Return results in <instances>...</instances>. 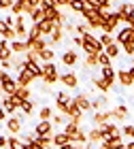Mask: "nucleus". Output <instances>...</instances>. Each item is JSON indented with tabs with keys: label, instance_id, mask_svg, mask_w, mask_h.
<instances>
[{
	"label": "nucleus",
	"instance_id": "44",
	"mask_svg": "<svg viewBox=\"0 0 134 149\" xmlns=\"http://www.w3.org/2000/svg\"><path fill=\"white\" fill-rule=\"evenodd\" d=\"M58 149H77V145H72V143H68V145H62V147H58Z\"/></svg>",
	"mask_w": 134,
	"mask_h": 149
},
{
	"label": "nucleus",
	"instance_id": "14",
	"mask_svg": "<svg viewBox=\"0 0 134 149\" xmlns=\"http://www.w3.org/2000/svg\"><path fill=\"white\" fill-rule=\"evenodd\" d=\"M77 60H79V56H77V51H72V49H68V51L62 53V62H64V66H75Z\"/></svg>",
	"mask_w": 134,
	"mask_h": 149
},
{
	"label": "nucleus",
	"instance_id": "2",
	"mask_svg": "<svg viewBox=\"0 0 134 149\" xmlns=\"http://www.w3.org/2000/svg\"><path fill=\"white\" fill-rule=\"evenodd\" d=\"M43 79H45V83H47V85H51V83H56V81H60L58 68H56V64H53V62L43 64Z\"/></svg>",
	"mask_w": 134,
	"mask_h": 149
},
{
	"label": "nucleus",
	"instance_id": "18",
	"mask_svg": "<svg viewBox=\"0 0 134 149\" xmlns=\"http://www.w3.org/2000/svg\"><path fill=\"white\" fill-rule=\"evenodd\" d=\"M128 107L126 104H119V107H115V109H113V119H117V121H124L126 117H128Z\"/></svg>",
	"mask_w": 134,
	"mask_h": 149
},
{
	"label": "nucleus",
	"instance_id": "38",
	"mask_svg": "<svg viewBox=\"0 0 134 149\" xmlns=\"http://www.w3.org/2000/svg\"><path fill=\"white\" fill-rule=\"evenodd\" d=\"M2 22H4V24H6V26H9V28H13V30H15V19H13V17H11V15H6V17H4V19H2Z\"/></svg>",
	"mask_w": 134,
	"mask_h": 149
},
{
	"label": "nucleus",
	"instance_id": "15",
	"mask_svg": "<svg viewBox=\"0 0 134 149\" xmlns=\"http://www.w3.org/2000/svg\"><path fill=\"white\" fill-rule=\"evenodd\" d=\"M117 81H119V83H122L124 87H130V85H134L132 77L128 74V70H124V68H119V70H117Z\"/></svg>",
	"mask_w": 134,
	"mask_h": 149
},
{
	"label": "nucleus",
	"instance_id": "48",
	"mask_svg": "<svg viewBox=\"0 0 134 149\" xmlns=\"http://www.w3.org/2000/svg\"><path fill=\"white\" fill-rule=\"evenodd\" d=\"M128 74H130V77H132V81H134V68H130V70H128Z\"/></svg>",
	"mask_w": 134,
	"mask_h": 149
},
{
	"label": "nucleus",
	"instance_id": "31",
	"mask_svg": "<svg viewBox=\"0 0 134 149\" xmlns=\"http://www.w3.org/2000/svg\"><path fill=\"white\" fill-rule=\"evenodd\" d=\"M51 124H53V128H58V126H66V124H68V121H66V115H62V113H60V115H53V117H51Z\"/></svg>",
	"mask_w": 134,
	"mask_h": 149
},
{
	"label": "nucleus",
	"instance_id": "34",
	"mask_svg": "<svg viewBox=\"0 0 134 149\" xmlns=\"http://www.w3.org/2000/svg\"><path fill=\"white\" fill-rule=\"evenodd\" d=\"M98 64H100V66H111V58L106 56L104 51H102V53H98Z\"/></svg>",
	"mask_w": 134,
	"mask_h": 149
},
{
	"label": "nucleus",
	"instance_id": "42",
	"mask_svg": "<svg viewBox=\"0 0 134 149\" xmlns=\"http://www.w3.org/2000/svg\"><path fill=\"white\" fill-rule=\"evenodd\" d=\"M72 43H75L77 47H81V45H83V38H81V36H75V38H72Z\"/></svg>",
	"mask_w": 134,
	"mask_h": 149
},
{
	"label": "nucleus",
	"instance_id": "9",
	"mask_svg": "<svg viewBox=\"0 0 134 149\" xmlns=\"http://www.w3.org/2000/svg\"><path fill=\"white\" fill-rule=\"evenodd\" d=\"M60 81L64 83V87H70V90H75V87L79 85V77L75 72H64V74H60Z\"/></svg>",
	"mask_w": 134,
	"mask_h": 149
},
{
	"label": "nucleus",
	"instance_id": "17",
	"mask_svg": "<svg viewBox=\"0 0 134 149\" xmlns=\"http://www.w3.org/2000/svg\"><path fill=\"white\" fill-rule=\"evenodd\" d=\"M94 85H96L100 92H104V94H106V92H109L111 87H113V81H109V79H102V77H96V79H94Z\"/></svg>",
	"mask_w": 134,
	"mask_h": 149
},
{
	"label": "nucleus",
	"instance_id": "33",
	"mask_svg": "<svg viewBox=\"0 0 134 149\" xmlns=\"http://www.w3.org/2000/svg\"><path fill=\"white\" fill-rule=\"evenodd\" d=\"M122 136L134 141V126H124V128H122Z\"/></svg>",
	"mask_w": 134,
	"mask_h": 149
},
{
	"label": "nucleus",
	"instance_id": "19",
	"mask_svg": "<svg viewBox=\"0 0 134 149\" xmlns=\"http://www.w3.org/2000/svg\"><path fill=\"white\" fill-rule=\"evenodd\" d=\"M51 117H53L51 107L49 104H43L41 109H38V119H41V121H51Z\"/></svg>",
	"mask_w": 134,
	"mask_h": 149
},
{
	"label": "nucleus",
	"instance_id": "45",
	"mask_svg": "<svg viewBox=\"0 0 134 149\" xmlns=\"http://www.w3.org/2000/svg\"><path fill=\"white\" fill-rule=\"evenodd\" d=\"M30 2H32V4H34V6H36V9H38V6H41V4H43V0H30Z\"/></svg>",
	"mask_w": 134,
	"mask_h": 149
},
{
	"label": "nucleus",
	"instance_id": "28",
	"mask_svg": "<svg viewBox=\"0 0 134 149\" xmlns=\"http://www.w3.org/2000/svg\"><path fill=\"white\" fill-rule=\"evenodd\" d=\"M30 19H32V24H41L43 19H45V11L41 9V6H38V9H34V11H32Z\"/></svg>",
	"mask_w": 134,
	"mask_h": 149
},
{
	"label": "nucleus",
	"instance_id": "49",
	"mask_svg": "<svg viewBox=\"0 0 134 149\" xmlns=\"http://www.w3.org/2000/svg\"><path fill=\"white\" fill-rule=\"evenodd\" d=\"M132 68H134V58H132Z\"/></svg>",
	"mask_w": 134,
	"mask_h": 149
},
{
	"label": "nucleus",
	"instance_id": "22",
	"mask_svg": "<svg viewBox=\"0 0 134 149\" xmlns=\"http://www.w3.org/2000/svg\"><path fill=\"white\" fill-rule=\"evenodd\" d=\"M87 143H92V145L102 143V134H100L98 128H92V130H90V134H87Z\"/></svg>",
	"mask_w": 134,
	"mask_h": 149
},
{
	"label": "nucleus",
	"instance_id": "37",
	"mask_svg": "<svg viewBox=\"0 0 134 149\" xmlns=\"http://www.w3.org/2000/svg\"><path fill=\"white\" fill-rule=\"evenodd\" d=\"M85 64L87 66H98V56H87L85 58Z\"/></svg>",
	"mask_w": 134,
	"mask_h": 149
},
{
	"label": "nucleus",
	"instance_id": "20",
	"mask_svg": "<svg viewBox=\"0 0 134 149\" xmlns=\"http://www.w3.org/2000/svg\"><path fill=\"white\" fill-rule=\"evenodd\" d=\"M68 6H70L75 13H81V15H83V11L87 9V2H85V0H70Z\"/></svg>",
	"mask_w": 134,
	"mask_h": 149
},
{
	"label": "nucleus",
	"instance_id": "39",
	"mask_svg": "<svg viewBox=\"0 0 134 149\" xmlns=\"http://www.w3.org/2000/svg\"><path fill=\"white\" fill-rule=\"evenodd\" d=\"M11 77H13V74H9L6 70L0 68V83H4V81H6V79H11Z\"/></svg>",
	"mask_w": 134,
	"mask_h": 149
},
{
	"label": "nucleus",
	"instance_id": "29",
	"mask_svg": "<svg viewBox=\"0 0 134 149\" xmlns=\"http://www.w3.org/2000/svg\"><path fill=\"white\" fill-rule=\"evenodd\" d=\"M15 96L22 100V102H24V100H32V98H30V87H17Z\"/></svg>",
	"mask_w": 134,
	"mask_h": 149
},
{
	"label": "nucleus",
	"instance_id": "24",
	"mask_svg": "<svg viewBox=\"0 0 134 149\" xmlns=\"http://www.w3.org/2000/svg\"><path fill=\"white\" fill-rule=\"evenodd\" d=\"M36 58H38V60H43V62L47 64V62H51V60L56 58V53H53V49H51V47H47V49H43V51L38 53Z\"/></svg>",
	"mask_w": 134,
	"mask_h": 149
},
{
	"label": "nucleus",
	"instance_id": "27",
	"mask_svg": "<svg viewBox=\"0 0 134 149\" xmlns=\"http://www.w3.org/2000/svg\"><path fill=\"white\" fill-rule=\"evenodd\" d=\"M104 53H106L111 60H117V56H119V45L113 43V45H109V47H104Z\"/></svg>",
	"mask_w": 134,
	"mask_h": 149
},
{
	"label": "nucleus",
	"instance_id": "13",
	"mask_svg": "<svg viewBox=\"0 0 134 149\" xmlns=\"http://www.w3.org/2000/svg\"><path fill=\"white\" fill-rule=\"evenodd\" d=\"M41 38H45L43 36V32H41V26L38 24H30V30H28V40H41Z\"/></svg>",
	"mask_w": 134,
	"mask_h": 149
},
{
	"label": "nucleus",
	"instance_id": "40",
	"mask_svg": "<svg viewBox=\"0 0 134 149\" xmlns=\"http://www.w3.org/2000/svg\"><path fill=\"white\" fill-rule=\"evenodd\" d=\"M0 149H9V136H0Z\"/></svg>",
	"mask_w": 134,
	"mask_h": 149
},
{
	"label": "nucleus",
	"instance_id": "35",
	"mask_svg": "<svg viewBox=\"0 0 134 149\" xmlns=\"http://www.w3.org/2000/svg\"><path fill=\"white\" fill-rule=\"evenodd\" d=\"M75 30H77V34H79V36H83V34H87L90 26H87V24H77V26H75Z\"/></svg>",
	"mask_w": 134,
	"mask_h": 149
},
{
	"label": "nucleus",
	"instance_id": "26",
	"mask_svg": "<svg viewBox=\"0 0 134 149\" xmlns=\"http://www.w3.org/2000/svg\"><path fill=\"white\" fill-rule=\"evenodd\" d=\"M19 111H24V115L32 117V113H34V102H32V100H24L22 107H19Z\"/></svg>",
	"mask_w": 134,
	"mask_h": 149
},
{
	"label": "nucleus",
	"instance_id": "10",
	"mask_svg": "<svg viewBox=\"0 0 134 149\" xmlns=\"http://www.w3.org/2000/svg\"><path fill=\"white\" fill-rule=\"evenodd\" d=\"M117 13H119V19H122V22H128V19L134 15V4L132 2H124L117 9Z\"/></svg>",
	"mask_w": 134,
	"mask_h": 149
},
{
	"label": "nucleus",
	"instance_id": "11",
	"mask_svg": "<svg viewBox=\"0 0 134 149\" xmlns=\"http://www.w3.org/2000/svg\"><path fill=\"white\" fill-rule=\"evenodd\" d=\"M111 119H113V111H96V113H94V124H96V126L109 124Z\"/></svg>",
	"mask_w": 134,
	"mask_h": 149
},
{
	"label": "nucleus",
	"instance_id": "36",
	"mask_svg": "<svg viewBox=\"0 0 134 149\" xmlns=\"http://www.w3.org/2000/svg\"><path fill=\"white\" fill-rule=\"evenodd\" d=\"M13 4H15V0H0V9L2 11H11Z\"/></svg>",
	"mask_w": 134,
	"mask_h": 149
},
{
	"label": "nucleus",
	"instance_id": "50",
	"mask_svg": "<svg viewBox=\"0 0 134 149\" xmlns=\"http://www.w3.org/2000/svg\"><path fill=\"white\" fill-rule=\"evenodd\" d=\"M132 87H134V85H132Z\"/></svg>",
	"mask_w": 134,
	"mask_h": 149
},
{
	"label": "nucleus",
	"instance_id": "12",
	"mask_svg": "<svg viewBox=\"0 0 134 149\" xmlns=\"http://www.w3.org/2000/svg\"><path fill=\"white\" fill-rule=\"evenodd\" d=\"M72 100L77 102V107H79L81 111H92V100L87 98V94H77Z\"/></svg>",
	"mask_w": 134,
	"mask_h": 149
},
{
	"label": "nucleus",
	"instance_id": "41",
	"mask_svg": "<svg viewBox=\"0 0 134 149\" xmlns=\"http://www.w3.org/2000/svg\"><path fill=\"white\" fill-rule=\"evenodd\" d=\"M11 66H13V62H11V60H6V62H0V68H2V70H6V72H9V68H11Z\"/></svg>",
	"mask_w": 134,
	"mask_h": 149
},
{
	"label": "nucleus",
	"instance_id": "16",
	"mask_svg": "<svg viewBox=\"0 0 134 149\" xmlns=\"http://www.w3.org/2000/svg\"><path fill=\"white\" fill-rule=\"evenodd\" d=\"M68 143H72V141H70V136L64 130L58 132V134H53V145H56V147H62V145H68Z\"/></svg>",
	"mask_w": 134,
	"mask_h": 149
},
{
	"label": "nucleus",
	"instance_id": "5",
	"mask_svg": "<svg viewBox=\"0 0 134 149\" xmlns=\"http://www.w3.org/2000/svg\"><path fill=\"white\" fill-rule=\"evenodd\" d=\"M53 124L51 121H38V124L34 126V134L36 136H53Z\"/></svg>",
	"mask_w": 134,
	"mask_h": 149
},
{
	"label": "nucleus",
	"instance_id": "7",
	"mask_svg": "<svg viewBox=\"0 0 134 149\" xmlns=\"http://www.w3.org/2000/svg\"><path fill=\"white\" fill-rule=\"evenodd\" d=\"M134 38V30L130 28V26H126V28H122L115 34V43L117 45H124V43H128V40H132Z\"/></svg>",
	"mask_w": 134,
	"mask_h": 149
},
{
	"label": "nucleus",
	"instance_id": "46",
	"mask_svg": "<svg viewBox=\"0 0 134 149\" xmlns=\"http://www.w3.org/2000/svg\"><path fill=\"white\" fill-rule=\"evenodd\" d=\"M68 2H70V0H58V4H60V6H68Z\"/></svg>",
	"mask_w": 134,
	"mask_h": 149
},
{
	"label": "nucleus",
	"instance_id": "23",
	"mask_svg": "<svg viewBox=\"0 0 134 149\" xmlns=\"http://www.w3.org/2000/svg\"><path fill=\"white\" fill-rule=\"evenodd\" d=\"M62 28H64V26H60V24H56V30H53V34L49 36V45H56V43H60V40H62V36H64V32H62Z\"/></svg>",
	"mask_w": 134,
	"mask_h": 149
},
{
	"label": "nucleus",
	"instance_id": "1",
	"mask_svg": "<svg viewBox=\"0 0 134 149\" xmlns=\"http://www.w3.org/2000/svg\"><path fill=\"white\" fill-rule=\"evenodd\" d=\"M83 38V45H81V49L87 53V56H98V53H102L104 51V47H102V43H100V38H96L94 34H83L81 36Z\"/></svg>",
	"mask_w": 134,
	"mask_h": 149
},
{
	"label": "nucleus",
	"instance_id": "6",
	"mask_svg": "<svg viewBox=\"0 0 134 149\" xmlns=\"http://www.w3.org/2000/svg\"><path fill=\"white\" fill-rule=\"evenodd\" d=\"M17 81L15 77H11V79H6L4 83H0V92H2V96H13V94L17 92Z\"/></svg>",
	"mask_w": 134,
	"mask_h": 149
},
{
	"label": "nucleus",
	"instance_id": "3",
	"mask_svg": "<svg viewBox=\"0 0 134 149\" xmlns=\"http://www.w3.org/2000/svg\"><path fill=\"white\" fill-rule=\"evenodd\" d=\"M22 126H24V119H19V115H11L9 119H6V130L11 132V136H19V132H22Z\"/></svg>",
	"mask_w": 134,
	"mask_h": 149
},
{
	"label": "nucleus",
	"instance_id": "4",
	"mask_svg": "<svg viewBox=\"0 0 134 149\" xmlns=\"http://www.w3.org/2000/svg\"><path fill=\"white\" fill-rule=\"evenodd\" d=\"M70 100H72V98H70L66 92H58V94H56V107H58V111L62 113V115H66V107L70 104Z\"/></svg>",
	"mask_w": 134,
	"mask_h": 149
},
{
	"label": "nucleus",
	"instance_id": "32",
	"mask_svg": "<svg viewBox=\"0 0 134 149\" xmlns=\"http://www.w3.org/2000/svg\"><path fill=\"white\" fill-rule=\"evenodd\" d=\"M100 43H102V47H109V45H113L115 43V38H113V34H100Z\"/></svg>",
	"mask_w": 134,
	"mask_h": 149
},
{
	"label": "nucleus",
	"instance_id": "43",
	"mask_svg": "<svg viewBox=\"0 0 134 149\" xmlns=\"http://www.w3.org/2000/svg\"><path fill=\"white\" fill-rule=\"evenodd\" d=\"M6 119V111L2 109V107H0V124H2V121Z\"/></svg>",
	"mask_w": 134,
	"mask_h": 149
},
{
	"label": "nucleus",
	"instance_id": "47",
	"mask_svg": "<svg viewBox=\"0 0 134 149\" xmlns=\"http://www.w3.org/2000/svg\"><path fill=\"white\" fill-rule=\"evenodd\" d=\"M126 149H134V141H128V143H126Z\"/></svg>",
	"mask_w": 134,
	"mask_h": 149
},
{
	"label": "nucleus",
	"instance_id": "21",
	"mask_svg": "<svg viewBox=\"0 0 134 149\" xmlns=\"http://www.w3.org/2000/svg\"><path fill=\"white\" fill-rule=\"evenodd\" d=\"M100 77H102V79H109V81H113V83H115L117 72H115V68H113V66H102V72H100Z\"/></svg>",
	"mask_w": 134,
	"mask_h": 149
},
{
	"label": "nucleus",
	"instance_id": "30",
	"mask_svg": "<svg viewBox=\"0 0 134 149\" xmlns=\"http://www.w3.org/2000/svg\"><path fill=\"white\" fill-rule=\"evenodd\" d=\"M34 141H36V143L41 145L43 149H49V147L53 145V136H36Z\"/></svg>",
	"mask_w": 134,
	"mask_h": 149
},
{
	"label": "nucleus",
	"instance_id": "25",
	"mask_svg": "<svg viewBox=\"0 0 134 149\" xmlns=\"http://www.w3.org/2000/svg\"><path fill=\"white\" fill-rule=\"evenodd\" d=\"M81 113L83 111L77 107V102H75V100H70V104L66 107V117H75V115H81Z\"/></svg>",
	"mask_w": 134,
	"mask_h": 149
},
{
	"label": "nucleus",
	"instance_id": "8",
	"mask_svg": "<svg viewBox=\"0 0 134 149\" xmlns=\"http://www.w3.org/2000/svg\"><path fill=\"white\" fill-rule=\"evenodd\" d=\"M15 81H17V85H19V87H30V83L34 81V74H32V72H28V70L24 68L22 72H17Z\"/></svg>",
	"mask_w": 134,
	"mask_h": 149
}]
</instances>
